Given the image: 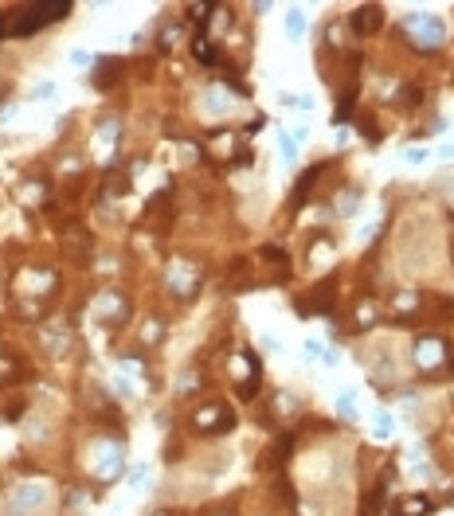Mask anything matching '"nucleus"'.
<instances>
[{"mask_svg":"<svg viewBox=\"0 0 454 516\" xmlns=\"http://www.w3.org/2000/svg\"><path fill=\"white\" fill-rule=\"evenodd\" d=\"M71 12V4H35V8H28V20L24 24H16V31L20 35H28V31H35V28H44V24H51V20H63V16Z\"/></svg>","mask_w":454,"mask_h":516,"instance_id":"obj_1","label":"nucleus"},{"mask_svg":"<svg viewBox=\"0 0 454 516\" xmlns=\"http://www.w3.org/2000/svg\"><path fill=\"white\" fill-rule=\"evenodd\" d=\"M356 16H360V20H356V28H364V31L376 28V20H372V16H376V8H360Z\"/></svg>","mask_w":454,"mask_h":516,"instance_id":"obj_2","label":"nucleus"}]
</instances>
